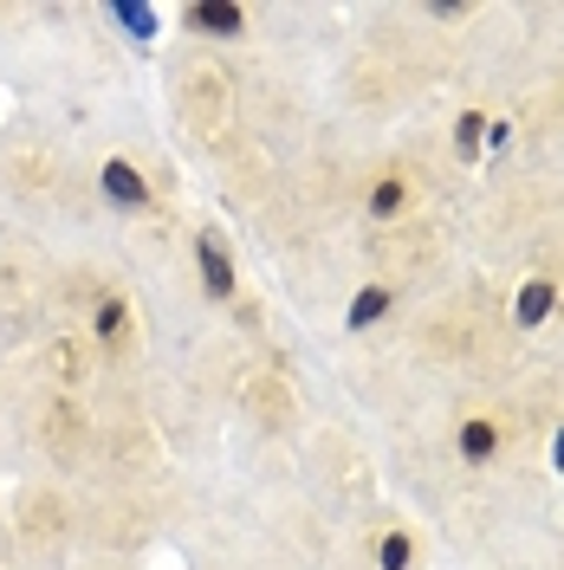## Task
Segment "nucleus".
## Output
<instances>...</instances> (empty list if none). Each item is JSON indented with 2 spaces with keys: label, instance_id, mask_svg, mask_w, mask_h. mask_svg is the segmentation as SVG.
I'll use <instances>...</instances> for the list:
<instances>
[{
  "label": "nucleus",
  "instance_id": "f03ea898",
  "mask_svg": "<svg viewBox=\"0 0 564 570\" xmlns=\"http://www.w3.org/2000/svg\"><path fill=\"white\" fill-rule=\"evenodd\" d=\"M195 273L208 285V298H234L241 285H234V259H227V240L221 234H202L195 240Z\"/></svg>",
  "mask_w": 564,
  "mask_h": 570
},
{
  "label": "nucleus",
  "instance_id": "1a4fd4ad",
  "mask_svg": "<svg viewBox=\"0 0 564 570\" xmlns=\"http://www.w3.org/2000/svg\"><path fill=\"white\" fill-rule=\"evenodd\" d=\"M110 20H117L124 33L137 39V46H149V39H156V27H163V20H156L149 7H137V0H110Z\"/></svg>",
  "mask_w": 564,
  "mask_h": 570
},
{
  "label": "nucleus",
  "instance_id": "6e6552de",
  "mask_svg": "<svg viewBox=\"0 0 564 570\" xmlns=\"http://www.w3.org/2000/svg\"><path fill=\"white\" fill-rule=\"evenodd\" d=\"M389 305H396V292H389V285H363V292L351 298V312H344V324H351V331H363V324H383Z\"/></svg>",
  "mask_w": 564,
  "mask_h": 570
},
{
  "label": "nucleus",
  "instance_id": "7ed1b4c3",
  "mask_svg": "<svg viewBox=\"0 0 564 570\" xmlns=\"http://www.w3.org/2000/svg\"><path fill=\"white\" fill-rule=\"evenodd\" d=\"M455 448L467 466H494L499 448H506V434H499V422H487V415H467V422L455 428Z\"/></svg>",
  "mask_w": 564,
  "mask_h": 570
},
{
  "label": "nucleus",
  "instance_id": "423d86ee",
  "mask_svg": "<svg viewBox=\"0 0 564 570\" xmlns=\"http://www.w3.org/2000/svg\"><path fill=\"white\" fill-rule=\"evenodd\" d=\"M552 305H558V285L552 279H526L519 285V298H513V324H519V331H538V324L552 318Z\"/></svg>",
  "mask_w": 564,
  "mask_h": 570
},
{
  "label": "nucleus",
  "instance_id": "0eeeda50",
  "mask_svg": "<svg viewBox=\"0 0 564 570\" xmlns=\"http://www.w3.org/2000/svg\"><path fill=\"white\" fill-rule=\"evenodd\" d=\"M91 331H98V344H105V351H117V344L130 337V298L105 292V298L91 305Z\"/></svg>",
  "mask_w": 564,
  "mask_h": 570
},
{
  "label": "nucleus",
  "instance_id": "39448f33",
  "mask_svg": "<svg viewBox=\"0 0 564 570\" xmlns=\"http://www.w3.org/2000/svg\"><path fill=\"white\" fill-rule=\"evenodd\" d=\"M409 208H416V188L402 176H377L370 195H363V214H370V220H402Z\"/></svg>",
  "mask_w": 564,
  "mask_h": 570
},
{
  "label": "nucleus",
  "instance_id": "20e7f679",
  "mask_svg": "<svg viewBox=\"0 0 564 570\" xmlns=\"http://www.w3.org/2000/svg\"><path fill=\"white\" fill-rule=\"evenodd\" d=\"M188 27H195V33L241 39L247 33V7H234V0H195V7H188Z\"/></svg>",
  "mask_w": 564,
  "mask_h": 570
},
{
  "label": "nucleus",
  "instance_id": "f257e3e1",
  "mask_svg": "<svg viewBox=\"0 0 564 570\" xmlns=\"http://www.w3.org/2000/svg\"><path fill=\"white\" fill-rule=\"evenodd\" d=\"M98 188H105L110 208H124V214H143V208H149V181H143L137 163H124V156H110L105 169H98Z\"/></svg>",
  "mask_w": 564,
  "mask_h": 570
},
{
  "label": "nucleus",
  "instance_id": "9d476101",
  "mask_svg": "<svg viewBox=\"0 0 564 570\" xmlns=\"http://www.w3.org/2000/svg\"><path fill=\"white\" fill-rule=\"evenodd\" d=\"M480 142H487V117H480V110H460V117H455V156H460V163H474V156H480Z\"/></svg>",
  "mask_w": 564,
  "mask_h": 570
},
{
  "label": "nucleus",
  "instance_id": "f8f14e48",
  "mask_svg": "<svg viewBox=\"0 0 564 570\" xmlns=\"http://www.w3.org/2000/svg\"><path fill=\"white\" fill-rule=\"evenodd\" d=\"M552 461H558V466H564V434H558V448H552Z\"/></svg>",
  "mask_w": 564,
  "mask_h": 570
},
{
  "label": "nucleus",
  "instance_id": "9b49d317",
  "mask_svg": "<svg viewBox=\"0 0 564 570\" xmlns=\"http://www.w3.org/2000/svg\"><path fill=\"white\" fill-rule=\"evenodd\" d=\"M416 564V538L409 532H383V544H377V570H409Z\"/></svg>",
  "mask_w": 564,
  "mask_h": 570
}]
</instances>
